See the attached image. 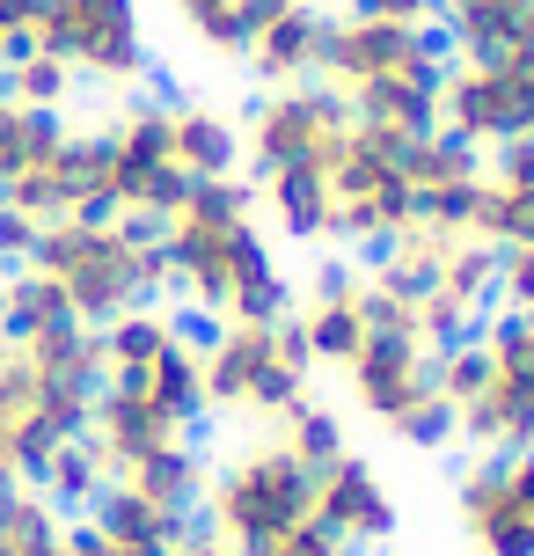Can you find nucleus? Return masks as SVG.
Listing matches in <instances>:
<instances>
[{"instance_id":"nucleus-1","label":"nucleus","mask_w":534,"mask_h":556,"mask_svg":"<svg viewBox=\"0 0 534 556\" xmlns=\"http://www.w3.org/2000/svg\"><path fill=\"white\" fill-rule=\"evenodd\" d=\"M154 235L169 256V293L205 323H242V315H285L293 307V278H285L271 227L256 213V191L242 176L191 184Z\"/></svg>"},{"instance_id":"nucleus-2","label":"nucleus","mask_w":534,"mask_h":556,"mask_svg":"<svg viewBox=\"0 0 534 556\" xmlns=\"http://www.w3.org/2000/svg\"><path fill=\"white\" fill-rule=\"evenodd\" d=\"M440 74H447V37L432 23H381L359 8H330V45L315 81L338 88L352 117L381 132H440Z\"/></svg>"},{"instance_id":"nucleus-3","label":"nucleus","mask_w":534,"mask_h":556,"mask_svg":"<svg viewBox=\"0 0 534 556\" xmlns=\"http://www.w3.org/2000/svg\"><path fill=\"white\" fill-rule=\"evenodd\" d=\"M29 271L52 278V293L66 301L74 323L103 330L132 307L169 293V256L154 227H132L117 213H81V220H52L29 250Z\"/></svg>"},{"instance_id":"nucleus-4","label":"nucleus","mask_w":534,"mask_h":556,"mask_svg":"<svg viewBox=\"0 0 534 556\" xmlns=\"http://www.w3.org/2000/svg\"><path fill=\"white\" fill-rule=\"evenodd\" d=\"M205 425V381H198V337H169L162 352L125 359L103 374V389L88 403V446L103 454V469L125 476L132 462H154L169 446H198Z\"/></svg>"},{"instance_id":"nucleus-5","label":"nucleus","mask_w":534,"mask_h":556,"mask_svg":"<svg viewBox=\"0 0 534 556\" xmlns=\"http://www.w3.org/2000/svg\"><path fill=\"white\" fill-rule=\"evenodd\" d=\"M440 403L476 454L534 446V315H491L476 337L440 344Z\"/></svg>"},{"instance_id":"nucleus-6","label":"nucleus","mask_w":534,"mask_h":556,"mask_svg":"<svg viewBox=\"0 0 534 556\" xmlns=\"http://www.w3.org/2000/svg\"><path fill=\"white\" fill-rule=\"evenodd\" d=\"M198 381H205V417H234L264 432L315 395V366L293 315H242L198 337Z\"/></svg>"},{"instance_id":"nucleus-7","label":"nucleus","mask_w":534,"mask_h":556,"mask_svg":"<svg viewBox=\"0 0 534 556\" xmlns=\"http://www.w3.org/2000/svg\"><path fill=\"white\" fill-rule=\"evenodd\" d=\"M315 469H301L271 432L234 440L220 462H205V491H198V534L220 542L227 556H264L279 534L315 520Z\"/></svg>"},{"instance_id":"nucleus-8","label":"nucleus","mask_w":534,"mask_h":556,"mask_svg":"<svg viewBox=\"0 0 534 556\" xmlns=\"http://www.w3.org/2000/svg\"><path fill=\"white\" fill-rule=\"evenodd\" d=\"M344 403L395 446H418V454H440L454 440V410L440 403V344L403 323H381L359 352L338 366Z\"/></svg>"},{"instance_id":"nucleus-9","label":"nucleus","mask_w":534,"mask_h":556,"mask_svg":"<svg viewBox=\"0 0 534 556\" xmlns=\"http://www.w3.org/2000/svg\"><path fill=\"white\" fill-rule=\"evenodd\" d=\"M330 227L338 250H389L395 235L418 227V191H410V132L352 125L330 154Z\"/></svg>"},{"instance_id":"nucleus-10","label":"nucleus","mask_w":534,"mask_h":556,"mask_svg":"<svg viewBox=\"0 0 534 556\" xmlns=\"http://www.w3.org/2000/svg\"><path fill=\"white\" fill-rule=\"evenodd\" d=\"M29 45L52 52L81 88H111V96H140L154 74L147 0H37Z\"/></svg>"},{"instance_id":"nucleus-11","label":"nucleus","mask_w":534,"mask_h":556,"mask_svg":"<svg viewBox=\"0 0 534 556\" xmlns=\"http://www.w3.org/2000/svg\"><path fill=\"white\" fill-rule=\"evenodd\" d=\"M96 176H103V213L132 227H162L176 213V198L191 191L183 168L169 154V103L154 96H125L103 125H96Z\"/></svg>"},{"instance_id":"nucleus-12","label":"nucleus","mask_w":534,"mask_h":556,"mask_svg":"<svg viewBox=\"0 0 534 556\" xmlns=\"http://www.w3.org/2000/svg\"><path fill=\"white\" fill-rule=\"evenodd\" d=\"M440 132L476 147V154L534 139V45L527 52H447Z\"/></svg>"},{"instance_id":"nucleus-13","label":"nucleus","mask_w":534,"mask_h":556,"mask_svg":"<svg viewBox=\"0 0 534 556\" xmlns=\"http://www.w3.org/2000/svg\"><path fill=\"white\" fill-rule=\"evenodd\" d=\"M454 534L469 556H534V446L476 454L454 476Z\"/></svg>"},{"instance_id":"nucleus-14","label":"nucleus","mask_w":534,"mask_h":556,"mask_svg":"<svg viewBox=\"0 0 534 556\" xmlns=\"http://www.w3.org/2000/svg\"><path fill=\"white\" fill-rule=\"evenodd\" d=\"M359 117L338 88L293 81V88H256V103L242 111V162L250 168H285V162H322L338 154L344 132Z\"/></svg>"},{"instance_id":"nucleus-15","label":"nucleus","mask_w":534,"mask_h":556,"mask_svg":"<svg viewBox=\"0 0 534 556\" xmlns=\"http://www.w3.org/2000/svg\"><path fill=\"white\" fill-rule=\"evenodd\" d=\"M410 315H418V330L432 337V344L476 337L483 323L498 315V250L476 242L469 227L447 235L440 256H432V271H424V286H418V301H410Z\"/></svg>"},{"instance_id":"nucleus-16","label":"nucleus","mask_w":534,"mask_h":556,"mask_svg":"<svg viewBox=\"0 0 534 556\" xmlns=\"http://www.w3.org/2000/svg\"><path fill=\"white\" fill-rule=\"evenodd\" d=\"M285 315H293V330L308 344V366H322V374H338L366 337L381 330L366 264H322L308 286H293V307Z\"/></svg>"},{"instance_id":"nucleus-17","label":"nucleus","mask_w":534,"mask_h":556,"mask_svg":"<svg viewBox=\"0 0 534 556\" xmlns=\"http://www.w3.org/2000/svg\"><path fill=\"white\" fill-rule=\"evenodd\" d=\"M0 205L29 213L37 227L52 220H81V213H103V176H96V139L88 132H66L59 125L37 154H29L8 184H0Z\"/></svg>"},{"instance_id":"nucleus-18","label":"nucleus","mask_w":534,"mask_h":556,"mask_svg":"<svg viewBox=\"0 0 534 556\" xmlns=\"http://www.w3.org/2000/svg\"><path fill=\"white\" fill-rule=\"evenodd\" d=\"M315 528H330L344 549H389L403 534V505H395V483L381 476V462H366L359 446H344L330 469H315Z\"/></svg>"},{"instance_id":"nucleus-19","label":"nucleus","mask_w":534,"mask_h":556,"mask_svg":"<svg viewBox=\"0 0 534 556\" xmlns=\"http://www.w3.org/2000/svg\"><path fill=\"white\" fill-rule=\"evenodd\" d=\"M191 534V513L147 498L132 483H103V498L74 520V556H169Z\"/></svg>"},{"instance_id":"nucleus-20","label":"nucleus","mask_w":534,"mask_h":556,"mask_svg":"<svg viewBox=\"0 0 534 556\" xmlns=\"http://www.w3.org/2000/svg\"><path fill=\"white\" fill-rule=\"evenodd\" d=\"M322 45H330V8L322 0H285L250 29L242 66H250L256 88H293L322 74Z\"/></svg>"},{"instance_id":"nucleus-21","label":"nucleus","mask_w":534,"mask_h":556,"mask_svg":"<svg viewBox=\"0 0 534 556\" xmlns=\"http://www.w3.org/2000/svg\"><path fill=\"white\" fill-rule=\"evenodd\" d=\"M469 235L491 250L534 242V139H512L498 154H483V184L469 205Z\"/></svg>"},{"instance_id":"nucleus-22","label":"nucleus","mask_w":534,"mask_h":556,"mask_svg":"<svg viewBox=\"0 0 534 556\" xmlns=\"http://www.w3.org/2000/svg\"><path fill=\"white\" fill-rule=\"evenodd\" d=\"M476 184H483V154H476V147H461V139H447V132H418V139H410V191H418V220L469 227Z\"/></svg>"},{"instance_id":"nucleus-23","label":"nucleus","mask_w":534,"mask_h":556,"mask_svg":"<svg viewBox=\"0 0 534 556\" xmlns=\"http://www.w3.org/2000/svg\"><path fill=\"white\" fill-rule=\"evenodd\" d=\"M169 154L183 168V184L242 176V117H227L205 96H169Z\"/></svg>"},{"instance_id":"nucleus-24","label":"nucleus","mask_w":534,"mask_h":556,"mask_svg":"<svg viewBox=\"0 0 534 556\" xmlns=\"http://www.w3.org/2000/svg\"><path fill=\"white\" fill-rule=\"evenodd\" d=\"M447 52H527L534 45V0H440Z\"/></svg>"},{"instance_id":"nucleus-25","label":"nucleus","mask_w":534,"mask_h":556,"mask_svg":"<svg viewBox=\"0 0 534 556\" xmlns=\"http://www.w3.org/2000/svg\"><path fill=\"white\" fill-rule=\"evenodd\" d=\"M0 556H74V513L37 483H0Z\"/></svg>"},{"instance_id":"nucleus-26","label":"nucleus","mask_w":534,"mask_h":556,"mask_svg":"<svg viewBox=\"0 0 534 556\" xmlns=\"http://www.w3.org/2000/svg\"><path fill=\"white\" fill-rule=\"evenodd\" d=\"M169 23L191 37L198 52L213 59H242V45H250V0H169Z\"/></svg>"},{"instance_id":"nucleus-27","label":"nucleus","mask_w":534,"mask_h":556,"mask_svg":"<svg viewBox=\"0 0 534 556\" xmlns=\"http://www.w3.org/2000/svg\"><path fill=\"white\" fill-rule=\"evenodd\" d=\"M264 432H271L301 469H330L344 446H352V440H344V417L330 410V403H315V395H308V403H293V410H285L279 425H264Z\"/></svg>"},{"instance_id":"nucleus-28","label":"nucleus","mask_w":534,"mask_h":556,"mask_svg":"<svg viewBox=\"0 0 534 556\" xmlns=\"http://www.w3.org/2000/svg\"><path fill=\"white\" fill-rule=\"evenodd\" d=\"M74 88H81V81H74L52 52H37V45L15 52V59H8V74H0V96L23 103V111H37V117H59L66 103H74Z\"/></svg>"},{"instance_id":"nucleus-29","label":"nucleus","mask_w":534,"mask_h":556,"mask_svg":"<svg viewBox=\"0 0 534 556\" xmlns=\"http://www.w3.org/2000/svg\"><path fill=\"white\" fill-rule=\"evenodd\" d=\"M103 483H111V469H103V454L88 446V432L66 440L52 462H44V476H37V491H44L52 505H66V513H88V505L103 498Z\"/></svg>"},{"instance_id":"nucleus-30","label":"nucleus","mask_w":534,"mask_h":556,"mask_svg":"<svg viewBox=\"0 0 534 556\" xmlns=\"http://www.w3.org/2000/svg\"><path fill=\"white\" fill-rule=\"evenodd\" d=\"M52 132H59V117H37V111H23V103L0 96V184H8V176H15V168H23Z\"/></svg>"},{"instance_id":"nucleus-31","label":"nucleus","mask_w":534,"mask_h":556,"mask_svg":"<svg viewBox=\"0 0 534 556\" xmlns=\"http://www.w3.org/2000/svg\"><path fill=\"white\" fill-rule=\"evenodd\" d=\"M498 315H534V242L498 250Z\"/></svg>"},{"instance_id":"nucleus-32","label":"nucleus","mask_w":534,"mask_h":556,"mask_svg":"<svg viewBox=\"0 0 534 556\" xmlns=\"http://www.w3.org/2000/svg\"><path fill=\"white\" fill-rule=\"evenodd\" d=\"M37 235H44V227L29 220V213H15V205H0V271H15V264H29V250H37Z\"/></svg>"},{"instance_id":"nucleus-33","label":"nucleus","mask_w":534,"mask_h":556,"mask_svg":"<svg viewBox=\"0 0 534 556\" xmlns=\"http://www.w3.org/2000/svg\"><path fill=\"white\" fill-rule=\"evenodd\" d=\"M29 29H37V0H0V74L15 52H29Z\"/></svg>"},{"instance_id":"nucleus-34","label":"nucleus","mask_w":534,"mask_h":556,"mask_svg":"<svg viewBox=\"0 0 534 556\" xmlns=\"http://www.w3.org/2000/svg\"><path fill=\"white\" fill-rule=\"evenodd\" d=\"M264 556H352V549H344V542H338L330 528H315V520H301V528H293V534H279V542H271Z\"/></svg>"},{"instance_id":"nucleus-35","label":"nucleus","mask_w":534,"mask_h":556,"mask_svg":"<svg viewBox=\"0 0 534 556\" xmlns=\"http://www.w3.org/2000/svg\"><path fill=\"white\" fill-rule=\"evenodd\" d=\"M359 15H381V23H432L440 29V0H344Z\"/></svg>"},{"instance_id":"nucleus-36","label":"nucleus","mask_w":534,"mask_h":556,"mask_svg":"<svg viewBox=\"0 0 534 556\" xmlns=\"http://www.w3.org/2000/svg\"><path fill=\"white\" fill-rule=\"evenodd\" d=\"M169 556H227V549H220V542H205V534H198V528H191V534H183V542H176V549H169Z\"/></svg>"},{"instance_id":"nucleus-37","label":"nucleus","mask_w":534,"mask_h":556,"mask_svg":"<svg viewBox=\"0 0 534 556\" xmlns=\"http://www.w3.org/2000/svg\"><path fill=\"white\" fill-rule=\"evenodd\" d=\"M271 8H285V0H250V15H256V23H264V15H271ZM250 23V29H256Z\"/></svg>"}]
</instances>
